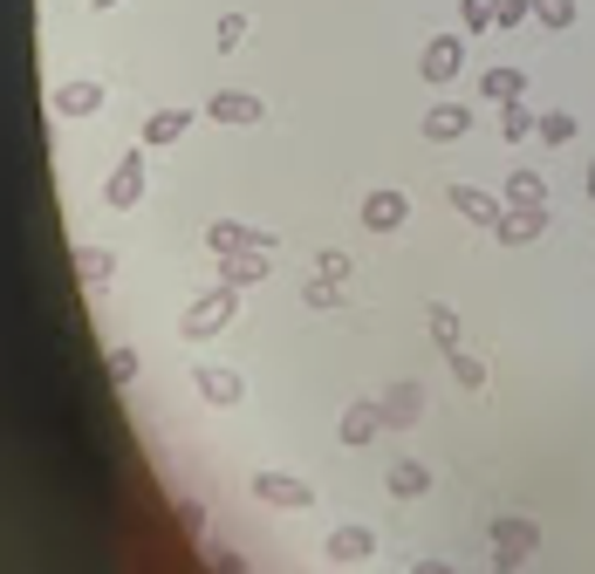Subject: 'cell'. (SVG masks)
Masks as SVG:
<instances>
[{
	"label": "cell",
	"mask_w": 595,
	"mask_h": 574,
	"mask_svg": "<svg viewBox=\"0 0 595 574\" xmlns=\"http://www.w3.org/2000/svg\"><path fill=\"white\" fill-rule=\"evenodd\" d=\"M445 356H452V376H459L465 390H486V362H479V356H465V349H445Z\"/></svg>",
	"instance_id": "4316f807"
},
{
	"label": "cell",
	"mask_w": 595,
	"mask_h": 574,
	"mask_svg": "<svg viewBox=\"0 0 595 574\" xmlns=\"http://www.w3.org/2000/svg\"><path fill=\"white\" fill-rule=\"evenodd\" d=\"M219 280H226V287H261V280H267V253H261V247L219 253Z\"/></svg>",
	"instance_id": "4fadbf2b"
},
{
	"label": "cell",
	"mask_w": 595,
	"mask_h": 574,
	"mask_svg": "<svg viewBox=\"0 0 595 574\" xmlns=\"http://www.w3.org/2000/svg\"><path fill=\"white\" fill-rule=\"evenodd\" d=\"M322 554H329L335 567H356V561H370V554H377V534L364 527V519H349V527H335V534H329Z\"/></svg>",
	"instance_id": "52a82bcc"
},
{
	"label": "cell",
	"mask_w": 595,
	"mask_h": 574,
	"mask_svg": "<svg viewBox=\"0 0 595 574\" xmlns=\"http://www.w3.org/2000/svg\"><path fill=\"white\" fill-rule=\"evenodd\" d=\"M253 500H261V506H281V513H308V506H316V486L295 479V473H274V465H261V473H253Z\"/></svg>",
	"instance_id": "3957f363"
},
{
	"label": "cell",
	"mask_w": 595,
	"mask_h": 574,
	"mask_svg": "<svg viewBox=\"0 0 595 574\" xmlns=\"http://www.w3.org/2000/svg\"><path fill=\"white\" fill-rule=\"evenodd\" d=\"M493 14H500V0H459V21H465V28H493Z\"/></svg>",
	"instance_id": "f1b7e54d"
},
{
	"label": "cell",
	"mask_w": 595,
	"mask_h": 574,
	"mask_svg": "<svg viewBox=\"0 0 595 574\" xmlns=\"http://www.w3.org/2000/svg\"><path fill=\"white\" fill-rule=\"evenodd\" d=\"M192 390H199V397H205V404H219V410H233V404H240V397H247V383H240V370H219V362H199V370H192Z\"/></svg>",
	"instance_id": "8992f818"
},
{
	"label": "cell",
	"mask_w": 595,
	"mask_h": 574,
	"mask_svg": "<svg viewBox=\"0 0 595 574\" xmlns=\"http://www.w3.org/2000/svg\"><path fill=\"white\" fill-rule=\"evenodd\" d=\"M192 130V110H158V117H144V144H178Z\"/></svg>",
	"instance_id": "ffe728a7"
},
{
	"label": "cell",
	"mask_w": 595,
	"mask_h": 574,
	"mask_svg": "<svg viewBox=\"0 0 595 574\" xmlns=\"http://www.w3.org/2000/svg\"><path fill=\"white\" fill-rule=\"evenodd\" d=\"M103 199H110L117 213H131V205L144 199V151H123L117 171H110V186H103Z\"/></svg>",
	"instance_id": "5b68a950"
},
{
	"label": "cell",
	"mask_w": 595,
	"mask_h": 574,
	"mask_svg": "<svg viewBox=\"0 0 595 574\" xmlns=\"http://www.w3.org/2000/svg\"><path fill=\"white\" fill-rule=\"evenodd\" d=\"M205 117L213 123H261L267 110H261V96H247V89H219L213 103H205Z\"/></svg>",
	"instance_id": "9a60e30c"
},
{
	"label": "cell",
	"mask_w": 595,
	"mask_h": 574,
	"mask_svg": "<svg viewBox=\"0 0 595 574\" xmlns=\"http://www.w3.org/2000/svg\"><path fill=\"white\" fill-rule=\"evenodd\" d=\"M445 192H452V205H459V213L473 219V226H500V219H507V199L479 192V186H465V178H459V186H445Z\"/></svg>",
	"instance_id": "30bf717a"
},
{
	"label": "cell",
	"mask_w": 595,
	"mask_h": 574,
	"mask_svg": "<svg viewBox=\"0 0 595 574\" xmlns=\"http://www.w3.org/2000/svg\"><path fill=\"white\" fill-rule=\"evenodd\" d=\"M534 14V0H500V14H493V28H521V21Z\"/></svg>",
	"instance_id": "4dcf8cb0"
},
{
	"label": "cell",
	"mask_w": 595,
	"mask_h": 574,
	"mask_svg": "<svg viewBox=\"0 0 595 574\" xmlns=\"http://www.w3.org/2000/svg\"><path fill=\"white\" fill-rule=\"evenodd\" d=\"M377 431H383V404L364 397V404H349V410H343V445H370Z\"/></svg>",
	"instance_id": "2e32d148"
},
{
	"label": "cell",
	"mask_w": 595,
	"mask_h": 574,
	"mask_svg": "<svg viewBox=\"0 0 595 574\" xmlns=\"http://www.w3.org/2000/svg\"><path fill=\"white\" fill-rule=\"evenodd\" d=\"M404 219H410V199H404V192L383 186V192H370V199H364V226H370V232H397Z\"/></svg>",
	"instance_id": "7c38bea8"
},
{
	"label": "cell",
	"mask_w": 595,
	"mask_h": 574,
	"mask_svg": "<svg viewBox=\"0 0 595 574\" xmlns=\"http://www.w3.org/2000/svg\"><path fill=\"white\" fill-rule=\"evenodd\" d=\"M110 376L131 383V376H138V349H110Z\"/></svg>",
	"instance_id": "1f68e13d"
},
{
	"label": "cell",
	"mask_w": 595,
	"mask_h": 574,
	"mask_svg": "<svg viewBox=\"0 0 595 574\" xmlns=\"http://www.w3.org/2000/svg\"><path fill=\"white\" fill-rule=\"evenodd\" d=\"M425 417V390L418 383H391V397H383V424H418Z\"/></svg>",
	"instance_id": "e0dca14e"
},
{
	"label": "cell",
	"mask_w": 595,
	"mask_h": 574,
	"mask_svg": "<svg viewBox=\"0 0 595 574\" xmlns=\"http://www.w3.org/2000/svg\"><path fill=\"white\" fill-rule=\"evenodd\" d=\"M588 199H595V165H588Z\"/></svg>",
	"instance_id": "836d02e7"
},
{
	"label": "cell",
	"mask_w": 595,
	"mask_h": 574,
	"mask_svg": "<svg viewBox=\"0 0 595 574\" xmlns=\"http://www.w3.org/2000/svg\"><path fill=\"white\" fill-rule=\"evenodd\" d=\"M301 301H308V308H343V280H329V274H322V280H308V287H301Z\"/></svg>",
	"instance_id": "83f0119b"
},
{
	"label": "cell",
	"mask_w": 595,
	"mask_h": 574,
	"mask_svg": "<svg viewBox=\"0 0 595 574\" xmlns=\"http://www.w3.org/2000/svg\"><path fill=\"white\" fill-rule=\"evenodd\" d=\"M205 247L213 253H240V247H274V232H261V226H240V219H219V226H205Z\"/></svg>",
	"instance_id": "8fae6325"
},
{
	"label": "cell",
	"mask_w": 595,
	"mask_h": 574,
	"mask_svg": "<svg viewBox=\"0 0 595 574\" xmlns=\"http://www.w3.org/2000/svg\"><path fill=\"white\" fill-rule=\"evenodd\" d=\"M479 96H486V103H521V96H527V75H521V69H486V75H479Z\"/></svg>",
	"instance_id": "ac0fdd59"
},
{
	"label": "cell",
	"mask_w": 595,
	"mask_h": 574,
	"mask_svg": "<svg viewBox=\"0 0 595 574\" xmlns=\"http://www.w3.org/2000/svg\"><path fill=\"white\" fill-rule=\"evenodd\" d=\"M425 322H431V343H438V349H459V315H452L445 301H431Z\"/></svg>",
	"instance_id": "603a6c76"
},
{
	"label": "cell",
	"mask_w": 595,
	"mask_h": 574,
	"mask_svg": "<svg viewBox=\"0 0 595 574\" xmlns=\"http://www.w3.org/2000/svg\"><path fill=\"white\" fill-rule=\"evenodd\" d=\"M75 267H83V280H110V267H117V260H110V247H83V253H75Z\"/></svg>",
	"instance_id": "484cf974"
},
{
	"label": "cell",
	"mask_w": 595,
	"mask_h": 574,
	"mask_svg": "<svg viewBox=\"0 0 595 574\" xmlns=\"http://www.w3.org/2000/svg\"><path fill=\"white\" fill-rule=\"evenodd\" d=\"M540 28H575V0H534Z\"/></svg>",
	"instance_id": "d4e9b609"
},
{
	"label": "cell",
	"mask_w": 595,
	"mask_h": 574,
	"mask_svg": "<svg viewBox=\"0 0 595 574\" xmlns=\"http://www.w3.org/2000/svg\"><path fill=\"white\" fill-rule=\"evenodd\" d=\"M233 295H240V287H226V280L213 287V295H199L186 315H178V335H186V343H205V335H219V328L233 322V308H240Z\"/></svg>",
	"instance_id": "7a4b0ae2"
},
{
	"label": "cell",
	"mask_w": 595,
	"mask_h": 574,
	"mask_svg": "<svg viewBox=\"0 0 595 574\" xmlns=\"http://www.w3.org/2000/svg\"><path fill=\"white\" fill-rule=\"evenodd\" d=\"M48 110H62V117H96V110H103V83H96V75H69V83L48 89Z\"/></svg>",
	"instance_id": "277c9868"
},
{
	"label": "cell",
	"mask_w": 595,
	"mask_h": 574,
	"mask_svg": "<svg viewBox=\"0 0 595 574\" xmlns=\"http://www.w3.org/2000/svg\"><path fill=\"white\" fill-rule=\"evenodd\" d=\"M213 41H219V48H240V41H247V14H219Z\"/></svg>",
	"instance_id": "f546056e"
},
{
	"label": "cell",
	"mask_w": 595,
	"mask_h": 574,
	"mask_svg": "<svg viewBox=\"0 0 595 574\" xmlns=\"http://www.w3.org/2000/svg\"><path fill=\"white\" fill-rule=\"evenodd\" d=\"M96 8H117V0H96Z\"/></svg>",
	"instance_id": "e575fe53"
},
{
	"label": "cell",
	"mask_w": 595,
	"mask_h": 574,
	"mask_svg": "<svg viewBox=\"0 0 595 574\" xmlns=\"http://www.w3.org/2000/svg\"><path fill=\"white\" fill-rule=\"evenodd\" d=\"M507 247H534L540 232H548V205H507V219L493 226Z\"/></svg>",
	"instance_id": "9c48e42d"
},
{
	"label": "cell",
	"mask_w": 595,
	"mask_h": 574,
	"mask_svg": "<svg viewBox=\"0 0 595 574\" xmlns=\"http://www.w3.org/2000/svg\"><path fill=\"white\" fill-rule=\"evenodd\" d=\"M507 205H548V186H540V171H513V178H507Z\"/></svg>",
	"instance_id": "7402d4cb"
},
{
	"label": "cell",
	"mask_w": 595,
	"mask_h": 574,
	"mask_svg": "<svg viewBox=\"0 0 595 574\" xmlns=\"http://www.w3.org/2000/svg\"><path fill=\"white\" fill-rule=\"evenodd\" d=\"M534 137H540V144H568V137H575V117H568V110H540V130H534Z\"/></svg>",
	"instance_id": "cb8c5ba5"
},
{
	"label": "cell",
	"mask_w": 595,
	"mask_h": 574,
	"mask_svg": "<svg viewBox=\"0 0 595 574\" xmlns=\"http://www.w3.org/2000/svg\"><path fill=\"white\" fill-rule=\"evenodd\" d=\"M465 130H473V103H431L425 110V137L431 144H459Z\"/></svg>",
	"instance_id": "ba28073f"
},
{
	"label": "cell",
	"mask_w": 595,
	"mask_h": 574,
	"mask_svg": "<svg viewBox=\"0 0 595 574\" xmlns=\"http://www.w3.org/2000/svg\"><path fill=\"white\" fill-rule=\"evenodd\" d=\"M316 274H329V280H343V274H349V253H335V247H329V253L316 260Z\"/></svg>",
	"instance_id": "d6a6232c"
},
{
	"label": "cell",
	"mask_w": 595,
	"mask_h": 574,
	"mask_svg": "<svg viewBox=\"0 0 595 574\" xmlns=\"http://www.w3.org/2000/svg\"><path fill=\"white\" fill-rule=\"evenodd\" d=\"M391 492H397V500H425V492H431V465L397 458V465H391Z\"/></svg>",
	"instance_id": "d6986e66"
},
{
	"label": "cell",
	"mask_w": 595,
	"mask_h": 574,
	"mask_svg": "<svg viewBox=\"0 0 595 574\" xmlns=\"http://www.w3.org/2000/svg\"><path fill=\"white\" fill-rule=\"evenodd\" d=\"M534 130H540V117L527 110V96H521V103H500V137L521 144V137H534Z\"/></svg>",
	"instance_id": "44dd1931"
},
{
	"label": "cell",
	"mask_w": 595,
	"mask_h": 574,
	"mask_svg": "<svg viewBox=\"0 0 595 574\" xmlns=\"http://www.w3.org/2000/svg\"><path fill=\"white\" fill-rule=\"evenodd\" d=\"M534 547H540V527H534V519H521V513H500V519H493V567H500V574L527 567Z\"/></svg>",
	"instance_id": "6da1fadb"
},
{
	"label": "cell",
	"mask_w": 595,
	"mask_h": 574,
	"mask_svg": "<svg viewBox=\"0 0 595 574\" xmlns=\"http://www.w3.org/2000/svg\"><path fill=\"white\" fill-rule=\"evenodd\" d=\"M459 62H465V48H459V35H431L425 41V83H452V75H459Z\"/></svg>",
	"instance_id": "5bb4252c"
}]
</instances>
